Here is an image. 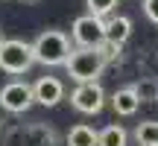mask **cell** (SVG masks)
Instances as JSON below:
<instances>
[{"label": "cell", "mask_w": 158, "mask_h": 146, "mask_svg": "<svg viewBox=\"0 0 158 146\" xmlns=\"http://www.w3.org/2000/svg\"><path fill=\"white\" fill-rule=\"evenodd\" d=\"M132 91L138 94V99H141V102L155 99V82H149V79H141V82H135V85H132Z\"/></svg>", "instance_id": "14"}, {"label": "cell", "mask_w": 158, "mask_h": 146, "mask_svg": "<svg viewBox=\"0 0 158 146\" xmlns=\"http://www.w3.org/2000/svg\"><path fill=\"white\" fill-rule=\"evenodd\" d=\"M70 38H73L76 47H100L106 41V21L94 15H79L70 26Z\"/></svg>", "instance_id": "4"}, {"label": "cell", "mask_w": 158, "mask_h": 146, "mask_svg": "<svg viewBox=\"0 0 158 146\" xmlns=\"http://www.w3.org/2000/svg\"><path fill=\"white\" fill-rule=\"evenodd\" d=\"M129 143V132L120 123H108L106 129L97 132V146H126Z\"/></svg>", "instance_id": "10"}, {"label": "cell", "mask_w": 158, "mask_h": 146, "mask_svg": "<svg viewBox=\"0 0 158 146\" xmlns=\"http://www.w3.org/2000/svg\"><path fill=\"white\" fill-rule=\"evenodd\" d=\"M64 143H68V146H97V132H94V126H88V123H76L73 129L68 132Z\"/></svg>", "instance_id": "11"}, {"label": "cell", "mask_w": 158, "mask_h": 146, "mask_svg": "<svg viewBox=\"0 0 158 146\" xmlns=\"http://www.w3.org/2000/svg\"><path fill=\"white\" fill-rule=\"evenodd\" d=\"M138 146H158V120H143L135 126Z\"/></svg>", "instance_id": "12"}, {"label": "cell", "mask_w": 158, "mask_h": 146, "mask_svg": "<svg viewBox=\"0 0 158 146\" xmlns=\"http://www.w3.org/2000/svg\"><path fill=\"white\" fill-rule=\"evenodd\" d=\"M70 105L79 114H100L106 108V91L100 82H79L70 91Z\"/></svg>", "instance_id": "5"}, {"label": "cell", "mask_w": 158, "mask_h": 146, "mask_svg": "<svg viewBox=\"0 0 158 146\" xmlns=\"http://www.w3.org/2000/svg\"><path fill=\"white\" fill-rule=\"evenodd\" d=\"M120 50H123V47H120V44H114V41H102V44L100 47H97V53H100V56H102V62H117V59H120Z\"/></svg>", "instance_id": "15"}, {"label": "cell", "mask_w": 158, "mask_h": 146, "mask_svg": "<svg viewBox=\"0 0 158 146\" xmlns=\"http://www.w3.org/2000/svg\"><path fill=\"white\" fill-rule=\"evenodd\" d=\"M108 102H111V111L117 114V117H132V114H138V108H141V99H138V94L132 91V85L117 88Z\"/></svg>", "instance_id": "8"}, {"label": "cell", "mask_w": 158, "mask_h": 146, "mask_svg": "<svg viewBox=\"0 0 158 146\" xmlns=\"http://www.w3.org/2000/svg\"><path fill=\"white\" fill-rule=\"evenodd\" d=\"M129 35H132V18L114 15V18L106 21V41H114V44L123 47L126 41H129Z\"/></svg>", "instance_id": "9"}, {"label": "cell", "mask_w": 158, "mask_h": 146, "mask_svg": "<svg viewBox=\"0 0 158 146\" xmlns=\"http://www.w3.org/2000/svg\"><path fill=\"white\" fill-rule=\"evenodd\" d=\"M143 15L152 23H158V0H143Z\"/></svg>", "instance_id": "16"}, {"label": "cell", "mask_w": 158, "mask_h": 146, "mask_svg": "<svg viewBox=\"0 0 158 146\" xmlns=\"http://www.w3.org/2000/svg\"><path fill=\"white\" fill-rule=\"evenodd\" d=\"M32 105H35V99H32V85L15 79V82H6L3 88H0V108H3V111L23 114V111H29Z\"/></svg>", "instance_id": "6"}, {"label": "cell", "mask_w": 158, "mask_h": 146, "mask_svg": "<svg viewBox=\"0 0 158 146\" xmlns=\"http://www.w3.org/2000/svg\"><path fill=\"white\" fill-rule=\"evenodd\" d=\"M85 6H88V15L102 18V21H106V18L117 9V0H85Z\"/></svg>", "instance_id": "13"}, {"label": "cell", "mask_w": 158, "mask_h": 146, "mask_svg": "<svg viewBox=\"0 0 158 146\" xmlns=\"http://www.w3.org/2000/svg\"><path fill=\"white\" fill-rule=\"evenodd\" d=\"M64 70H68V76L73 79V82H97L100 79V73L106 70V62H102V56L97 53V47L91 50V47H73L68 56V62H64Z\"/></svg>", "instance_id": "2"}, {"label": "cell", "mask_w": 158, "mask_h": 146, "mask_svg": "<svg viewBox=\"0 0 158 146\" xmlns=\"http://www.w3.org/2000/svg\"><path fill=\"white\" fill-rule=\"evenodd\" d=\"M70 38L62 32V29H44V32H38V38L32 41V56L38 64H44V67H59V64L68 62L70 56Z\"/></svg>", "instance_id": "1"}, {"label": "cell", "mask_w": 158, "mask_h": 146, "mask_svg": "<svg viewBox=\"0 0 158 146\" xmlns=\"http://www.w3.org/2000/svg\"><path fill=\"white\" fill-rule=\"evenodd\" d=\"M0 41H3V35H0Z\"/></svg>", "instance_id": "19"}, {"label": "cell", "mask_w": 158, "mask_h": 146, "mask_svg": "<svg viewBox=\"0 0 158 146\" xmlns=\"http://www.w3.org/2000/svg\"><path fill=\"white\" fill-rule=\"evenodd\" d=\"M21 3H23V6H38L41 0H21Z\"/></svg>", "instance_id": "17"}, {"label": "cell", "mask_w": 158, "mask_h": 146, "mask_svg": "<svg viewBox=\"0 0 158 146\" xmlns=\"http://www.w3.org/2000/svg\"><path fill=\"white\" fill-rule=\"evenodd\" d=\"M35 64L32 56V44L21 38H3L0 41V70L9 76H23L29 67Z\"/></svg>", "instance_id": "3"}, {"label": "cell", "mask_w": 158, "mask_h": 146, "mask_svg": "<svg viewBox=\"0 0 158 146\" xmlns=\"http://www.w3.org/2000/svg\"><path fill=\"white\" fill-rule=\"evenodd\" d=\"M32 99L44 108H53L64 99V82L59 76H41L38 82L32 85Z\"/></svg>", "instance_id": "7"}, {"label": "cell", "mask_w": 158, "mask_h": 146, "mask_svg": "<svg viewBox=\"0 0 158 146\" xmlns=\"http://www.w3.org/2000/svg\"><path fill=\"white\" fill-rule=\"evenodd\" d=\"M155 102H158V82H155Z\"/></svg>", "instance_id": "18"}]
</instances>
